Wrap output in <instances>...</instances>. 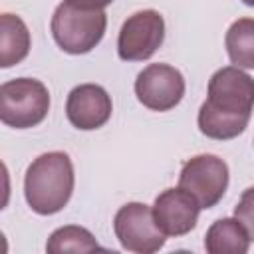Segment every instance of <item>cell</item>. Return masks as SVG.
Masks as SVG:
<instances>
[{"instance_id": "obj_1", "label": "cell", "mask_w": 254, "mask_h": 254, "mask_svg": "<svg viewBox=\"0 0 254 254\" xmlns=\"http://www.w3.org/2000/svg\"><path fill=\"white\" fill-rule=\"evenodd\" d=\"M254 109V77L242 67L226 65L208 79V93L198 109V129L204 137L228 141L244 133Z\"/></svg>"}, {"instance_id": "obj_2", "label": "cell", "mask_w": 254, "mask_h": 254, "mask_svg": "<svg viewBox=\"0 0 254 254\" xmlns=\"http://www.w3.org/2000/svg\"><path fill=\"white\" fill-rule=\"evenodd\" d=\"M73 165L67 153L50 151L34 159L24 175V196L28 206L42 216L60 212L73 192Z\"/></svg>"}, {"instance_id": "obj_8", "label": "cell", "mask_w": 254, "mask_h": 254, "mask_svg": "<svg viewBox=\"0 0 254 254\" xmlns=\"http://www.w3.org/2000/svg\"><path fill=\"white\" fill-rule=\"evenodd\" d=\"M135 95L151 111H169L185 95L183 73L169 64H151L135 79Z\"/></svg>"}, {"instance_id": "obj_10", "label": "cell", "mask_w": 254, "mask_h": 254, "mask_svg": "<svg viewBox=\"0 0 254 254\" xmlns=\"http://www.w3.org/2000/svg\"><path fill=\"white\" fill-rule=\"evenodd\" d=\"M200 204L181 187L165 189L153 204V216L157 226L167 236H185L189 234L198 220Z\"/></svg>"}, {"instance_id": "obj_14", "label": "cell", "mask_w": 254, "mask_h": 254, "mask_svg": "<svg viewBox=\"0 0 254 254\" xmlns=\"http://www.w3.org/2000/svg\"><path fill=\"white\" fill-rule=\"evenodd\" d=\"M101 246L97 244L95 236L83 228V226H75V224H67L62 226L58 230H54L46 242V250L50 254H65V252H93L99 250Z\"/></svg>"}, {"instance_id": "obj_6", "label": "cell", "mask_w": 254, "mask_h": 254, "mask_svg": "<svg viewBox=\"0 0 254 254\" xmlns=\"http://www.w3.org/2000/svg\"><path fill=\"white\" fill-rule=\"evenodd\" d=\"M113 230L121 248L137 254H153L161 250L167 240V234H163L155 222L153 208L143 202L123 204L113 218Z\"/></svg>"}, {"instance_id": "obj_17", "label": "cell", "mask_w": 254, "mask_h": 254, "mask_svg": "<svg viewBox=\"0 0 254 254\" xmlns=\"http://www.w3.org/2000/svg\"><path fill=\"white\" fill-rule=\"evenodd\" d=\"M242 2H244L246 6H252V8H254V0H242Z\"/></svg>"}, {"instance_id": "obj_16", "label": "cell", "mask_w": 254, "mask_h": 254, "mask_svg": "<svg viewBox=\"0 0 254 254\" xmlns=\"http://www.w3.org/2000/svg\"><path fill=\"white\" fill-rule=\"evenodd\" d=\"M73 6H79V8H89V10H103L105 6H109L113 0H65Z\"/></svg>"}, {"instance_id": "obj_3", "label": "cell", "mask_w": 254, "mask_h": 254, "mask_svg": "<svg viewBox=\"0 0 254 254\" xmlns=\"http://www.w3.org/2000/svg\"><path fill=\"white\" fill-rule=\"evenodd\" d=\"M56 44L71 56L91 52L103 38L107 28V16L103 10L79 8L69 2H62L50 22Z\"/></svg>"}, {"instance_id": "obj_5", "label": "cell", "mask_w": 254, "mask_h": 254, "mask_svg": "<svg viewBox=\"0 0 254 254\" xmlns=\"http://www.w3.org/2000/svg\"><path fill=\"white\" fill-rule=\"evenodd\" d=\"M179 187L194 196L200 208H212L228 189V165L216 155H194L183 165Z\"/></svg>"}, {"instance_id": "obj_4", "label": "cell", "mask_w": 254, "mask_h": 254, "mask_svg": "<svg viewBox=\"0 0 254 254\" xmlns=\"http://www.w3.org/2000/svg\"><path fill=\"white\" fill-rule=\"evenodd\" d=\"M50 111V91L34 77H16L0 85V119L14 129L40 125Z\"/></svg>"}, {"instance_id": "obj_15", "label": "cell", "mask_w": 254, "mask_h": 254, "mask_svg": "<svg viewBox=\"0 0 254 254\" xmlns=\"http://www.w3.org/2000/svg\"><path fill=\"white\" fill-rule=\"evenodd\" d=\"M234 216L246 228L250 240H254V187H248L234 206Z\"/></svg>"}, {"instance_id": "obj_13", "label": "cell", "mask_w": 254, "mask_h": 254, "mask_svg": "<svg viewBox=\"0 0 254 254\" xmlns=\"http://www.w3.org/2000/svg\"><path fill=\"white\" fill-rule=\"evenodd\" d=\"M226 54L236 67L254 69V18H238L224 36Z\"/></svg>"}, {"instance_id": "obj_7", "label": "cell", "mask_w": 254, "mask_h": 254, "mask_svg": "<svg viewBox=\"0 0 254 254\" xmlns=\"http://www.w3.org/2000/svg\"><path fill=\"white\" fill-rule=\"evenodd\" d=\"M165 40V20L157 10H139L131 14L117 38V56L123 62L149 60Z\"/></svg>"}, {"instance_id": "obj_11", "label": "cell", "mask_w": 254, "mask_h": 254, "mask_svg": "<svg viewBox=\"0 0 254 254\" xmlns=\"http://www.w3.org/2000/svg\"><path fill=\"white\" fill-rule=\"evenodd\" d=\"M250 242L246 228L236 216L218 218L206 230L204 250L208 254H246L250 250Z\"/></svg>"}, {"instance_id": "obj_9", "label": "cell", "mask_w": 254, "mask_h": 254, "mask_svg": "<svg viewBox=\"0 0 254 254\" xmlns=\"http://www.w3.org/2000/svg\"><path fill=\"white\" fill-rule=\"evenodd\" d=\"M113 111L109 93L97 83L75 85L65 101L67 121L81 131H93L103 127Z\"/></svg>"}, {"instance_id": "obj_12", "label": "cell", "mask_w": 254, "mask_h": 254, "mask_svg": "<svg viewBox=\"0 0 254 254\" xmlns=\"http://www.w3.org/2000/svg\"><path fill=\"white\" fill-rule=\"evenodd\" d=\"M30 30L20 16H0V67H12L20 64L30 52Z\"/></svg>"}]
</instances>
